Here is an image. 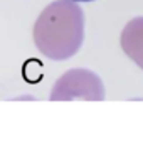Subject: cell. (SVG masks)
I'll list each match as a JSON object with an SVG mask.
<instances>
[{"mask_svg":"<svg viewBox=\"0 0 143 150\" xmlns=\"http://www.w3.org/2000/svg\"><path fill=\"white\" fill-rule=\"evenodd\" d=\"M84 14L74 0H56L41 12L34 24V42L42 54L64 61L81 49Z\"/></svg>","mask_w":143,"mask_h":150,"instance_id":"obj_1","label":"cell"},{"mask_svg":"<svg viewBox=\"0 0 143 150\" xmlns=\"http://www.w3.org/2000/svg\"><path fill=\"white\" fill-rule=\"evenodd\" d=\"M120 44L125 54L143 69V17H135L123 27Z\"/></svg>","mask_w":143,"mask_h":150,"instance_id":"obj_3","label":"cell"},{"mask_svg":"<svg viewBox=\"0 0 143 150\" xmlns=\"http://www.w3.org/2000/svg\"><path fill=\"white\" fill-rule=\"evenodd\" d=\"M77 2H91V0H77Z\"/></svg>","mask_w":143,"mask_h":150,"instance_id":"obj_4","label":"cell"},{"mask_svg":"<svg viewBox=\"0 0 143 150\" xmlns=\"http://www.w3.org/2000/svg\"><path fill=\"white\" fill-rule=\"evenodd\" d=\"M51 101H71V100H86V101H103L104 86L101 78L84 68H74L66 71L54 83Z\"/></svg>","mask_w":143,"mask_h":150,"instance_id":"obj_2","label":"cell"}]
</instances>
